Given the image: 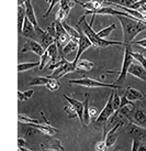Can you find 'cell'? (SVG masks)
Wrapping results in <instances>:
<instances>
[{"label": "cell", "mask_w": 146, "mask_h": 151, "mask_svg": "<svg viewBox=\"0 0 146 151\" xmlns=\"http://www.w3.org/2000/svg\"><path fill=\"white\" fill-rule=\"evenodd\" d=\"M119 21L121 22L122 30H123V45H131L134 41L135 37L142 31L146 30V21L137 20L133 17H123L117 16Z\"/></svg>", "instance_id": "obj_1"}, {"label": "cell", "mask_w": 146, "mask_h": 151, "mask_svg": "<svg viewBox=\"0 0 146 151\" xmlns=\"http://www.w3.org/2000/svg\"><path fill=\"white\" fill-rule=\"evenodd\" d=\"M80 24H81V30L83 31L85 35L90 40V42L92 43V46H95V47H107V46H110V45H120V46L123 45V42L109 41V40H105V39L99 38L97 32L93 31L91 25L89 24V23H87L86 19L83 20L78 25Z\"/></svg>", "instance_id": "obj_2"}, {"label": "cell", "mask_w": 146, "mask_h": 151, "mask_svg": "<svg viewBox=\"0 0 146 151\" xmlns=\"http://www.w3.org/2000/svg\"><path fill=\"white\" fill-rule=\"evenodd\" d=\"M114 93H115V89H112V92L109 96L108 101L105 103L103 109L101 110V113L98 115V117L96 118V120L93 122L96 128H100L102 125H105V122H108L110 118L113 116L114 114V109H113L112 106V101H113V96H114Z\"/></svg>", "instance_id": "obj_3"}, {"label": "cell", "mask_w": 146, "mask_h": 151, "mask_svg": "<svg viewBox=\"0 0 146 151\" xmlns=\"http://www.w3.org/2000/svg\"><path fill=\"white\" fill-rule=\"evenodd\" d=\"M132 45H126L124 47V56H123V62H122V67L121 71L119 73V76L115 80L114 84L120 85L121 86L126 80V76H127V71H129V67L131 66V64L133 63V56H132Z\"/></svg>", "instance_id": "obj_4"}, {"label": "cell", "mask_w": 146, "mask_h": 151, "mask_svg": "<svg viewBox=\"0 0 146 151\" xmlns=\"http://www.w3.org/2000/svg\"><path fill=\"white\" fill-rule=\"evenodd\" d=\"M71 84H76L80 85V86H85V87H108L112 88V89H118L121 88L120 85L117 84H109V83H103V82H99L97 80H92L89 77H83V78H79V80H71L69 81Z\"/></svg>", "instance_id": "obj_5"}, {"label": "cell", "mask_w": 146, "mask_h": 151, "mask_svg": "<svg viewBox=\"0 0 146 151\" xmlns=\"http://www.w3.org/2000/svg\"><path fill=\"white\" fill-rule=\"evenodd\" d=\"M123 126H124V122H122V120H119V122H117V125L113 127L109 132L105 134L103 140H104V142H105V146H107L108 148H111L113 145L115 143L118 137H119L120 134L122 132V131L119 130V128H120V127H123Z\"/></svg>", "instance_id": "obj_6"}, {"label": "cell", "mask_w": 146, "mask_h": 151, "mask_svg": "<svg viewBox=\"0 0 146 151\" xmlns=\"http://www.w3.org/2000/svg\"><path fill=\"white\" fill-rule=\"evenodd\" d=\"M55 29H56V39L55 40H56L57 46L63 49L67 43L71 41V38L66 32V30L64 29L62 22L55 21Z\"/></svg>", "instance_id": "obj_7"}, {"label": "cell", "mask_w": 146, "mask_h": 151, "mask_svg": "<svg viewBox=\"0 0 146 151\" xmlns=\"http://www.w3.org/2000/svg\"><path fill=\"white\" fill-rule=\"evenodd\" d=\"M44 51L45 50L43 49V46H42L38 42L34 41V40H32V39H28V40L25 41L24 46L22 47L21 52H22V53L33 52V53H35V54L38 55V56L41 58L42 55H43V53H44Z\"/></svg>", "instance_id": "obj_8"}, {"label": "cell", "mask_w": 146, "mask_h": 151, "mask_svg": "<svg viewBox=\"0 0 146 151\" xmlns=\"http://www.w3.org/2000/svg\"><path fill=\"white\" fill-rule=\"evenodd\" d=\"M34 29H35V33L38 35V40H40V42H41V45L43 46L44 50H46L52 43H54L55 41H56L53 37H51L50 34L47 33L46 30L41 29L38 25V27H34Z\"/></svg>", "instance_id": "obj_9"}, {"label": "cell", "mask_w": 146, "mask_h": 151, "mask_svg": "<svg viewBox=\"0 0 146 151\" xmlns=\"http://www.w3.org/2000/svg\"><path fill=\"white\" fill-rule=\"evenodd\" d=\"M92 46V43L90 42V40L85 35V34H80L79 42H78V47H77V55H76L74 62H78L80 59V56L83 55V53H85V51H87L89 47Z\"/></svg>", "instance_id": "obj_10"}, {"label": "cell", "mask_w": 146, "mask_h": 151, "mask_svg": "<svg viewBox=\"0 0 146 151\" xmlns=\"http://www.w3.org/2000/svg\"><path fill=\"white\" fill-rule=\"evenodd\" d=\"M127 74H132L133 76L137 77L140 80L146 82V68L138 63H132L131 66L129 67V71H127Z\"/></svg>", "instance_id": "obj_11"}, {"label": "cell", "mask_w": 146, "mask_h": 151, "mask_svg": "<svg viewBox=\"0 0 146 151\" xmlns=\"http://www.w3.org/2000/svg\"><path fill=\"white\" fill-rule=\"evenodd\" d=\"M63 97L66 99L71 105L74 106V108L76 109V113H77V116H78V119L80 120L81 122V125H83V103L81 101H77V99H74V98H71V97L67 96V95H63Z\"/></svg>", "instance_id": "obj_12"}, {"label": "cell", "mask_w": 146, "mask_h": 151, "mask_svg": "<svg viewBox=\"0 0 146 151\" xmlns=\"http://www.w3.org/2000/svg\"><path fill=\"white\" fill-rule=\"evenodd\" d=\"M124 96L126 97L127 101H138V99H145L146 94H144V93L141 92V91L134 89V88H132V87H127L124 93Z\"/></svg>", "instance_id": "obj_13"}, {"label": "cell", "mask_w": 146, "mask_h": 151, "mask_svg": "<svg viewBox=\"0 0 146 151\" xmlns=\"http://www.w3.org/2000/svg\"><path fill=\"white\" fill-rule=\"evenodd\" d=\"M127 131H129V134H133L134 138H137L138 140L146 137V127H141L133 122H131L130 127L127 128Z\"/></svg>", "instance_id": "obj_14"}, {"label": "cell", "mask_w": 146, "mask_h": 151, "mask_svg": "<svg viewBox=\"0 0 146 151\" xmlns=\"http://www.w3.org/2000/svg\"><path fill=\"white\" fill-rule=\"evenodd\" d=\"M24 8H25V17L30 20V22L34 25V27H38V20H36V17H35V12H34L33 6H32V2L31 0H26L24 2Z\"/></svg>", "instance_id": "obj_15"}, {"label": "cell", "mask_w": 146, "mask_h": 151, "mask_svg": "<svg viewBox=\"0 0 146 151\" xmlns=\"http://www.w3.org/2000/svg\"><path fill=\"white\" fill-rule=\"evenodd\" d=\"M75 4H80L83 8L87 9V11H90V10H97L100 7H102V1L100 0H89V1H86V2H83V1H79V0H73Z\"/></svg>", "instance_id": "obj_16"}, {"label": "cell", "mask_w": 146, "mask_h": 151, "mask_svg": "<svg viewBox=\"0 0 146 151\" xmlns=\"http://www.w3.org/2000/svg\"><path fill=\"white\" fill-rule=\"evenodd\" d=\"M21 34L23 37H25V38H32L33 35H36L34 25L30 22V20L26 17L24 18V21H23V27H22V32H21Z\"/></svg>", "instance_id": "obj_17"}, {"label": "cell", "mask_w": 146, "mask_h": 151, "mask_svg": "<svg viewBox=\"0 0 146 151\" xmlns=\"http://www.w3.org/2000/svg\"><path fill=\"white\" fill-rule=\"evenodd\" d=\"M133 118L134 120H130V122L141 127H146V111L144 109H137L134 113Z\"/></svg>", "instance_id": "obj_18"}, {"label": "cell", "mask_w": 146, "mask_h": 151, "mask_svg": "<svg viewBox=\"0 0 146 151\" xmlns=\"http://www.w3.org/2000/svg\"><path fill=\"white\" fill-rule=\"evenodd\" d=\"M31 126L35 127L36 129H38L41 132H43V134H48V136H51V137H53V136H55V134H57L59 130L57 129V128H54V127L52 126V125H40V124H31Z\"/></svg>", "instance_id": "obj_19"}, {"label": "cell", "mask_w": 146, "mask_h": 151, "mask_svg": "<svg viewBox=\"0 0 146 151\" xmlns=\"http://www.w3.org/2000/svg\"><path fill=\"white\" fill-rule=\"evenodd\" d=\"M50 81V76H35V77L30 78L28 84L29 86H45Z\"/></svg>", "instance_id": "obj_20"}, {"label": "cell", "mask_w": 146, "mask_h": 151, "mask_svg": "<svg viewBox=\"0 0 146 151\" xmlns=\"http://www.w3.org/2000/svg\"><path fill=\"white\" fill-rule=\"evenodd\" d=\"M62 24H63V27H64V29L66 30V32L68 33L71 41H74V42H76V43L79 42V39H80L79 32L76 29H74L73 27H71L69 24H67L66 22H62Z\"/></svg>", "instance_id": "obj_21"}, {"label": "cell", "mask_w": 146, "mask_h": 151, "mask_svg": "<svg viewBox=\"0 0 146 151\" xmlns=\"http://www.w3.org/2000/svg\"><path fill=\"white\" fill-rule=\"evenodd\" d=\"M83 126H88L90 122V117H89V94H85V101H83Z\"/></svg>", "instance_id": "obj_22"}, {"label": "cell", "mask_w": 146, "mask_h": 151, "mask_svg": "<svg viewBox=\"0 0 146 151\" xmlns=\"http://www.w3.org/2000/svg\"><path fill=\"white\" fill-rule=\"evenodd\" d=\"M25 18V8L24 4L18 6V31L19 33L22 32V27H23V21Z\"/></svg>", "instance_id": "obj_23"}, {"label": "cell", "mask_w": 146, "mask_h": 151, "mask_svg": "<svg viewBox=\"0 0 146 151\" xmlns=\"http://www.w3.org/2000/svg\"><path fill=\"white\" fill-rule=\"evenodd\" d=\"M45 51L48 53V55H50L51 62H52V63H55L57 58H58V49H57V43H56V41H55L54 43H52Z\"/></svg>", "instance_id": "obj_24"}, {"label": "cell", "mask_w": 146, "mask_h": 151, "mask_svg": "<svg viewBox=\"0 0 146 151\" xmlns=\"http://www.w3.org/2000/svg\"><path fill=\"white\" fill-rule=\"evenodd\" d=\"M135 1H136V0H103L102 2L118 4V6H121V7H125V8L132 9V6L134 4Z\"/></svg>", "instance_id": "obj_25"}, {"label": "cell", "mask_w": 146, "mask_h": 151, "mask_svg": "<svg viewBox=\"0 0 146 151\" xmlns=\"http://www.w3.org/2000/svg\"><path fill=\"white\" fill-rule=\"evenodd\" d=\"M75 2L73 0H59V8L62 11H64V13L68 17V14L71 12V9L74 7Z\"/></svg>", "instance_id": "obj_26"}, {"label": "cell", "mask_w": 146, "mask_h": 151, "mask_svg": "<svg viewBox=\"0 0 146 151\" xmlns=\"http://www.w3.org/2000/svg\"><path fill=\"white\" fill-rule=\"evenodd\" d=\"M91 68H93V63L87 60H79L76 64V70L79 71H90Z\"/></svg>", "instance_id": "obj_27"}, {"label": "cell", "mask_w": 146, "mask_h": 151, "mask_svg": "<svg viewBox=\"0 0 146 151\" xmlns=\"http://www.w3.org/2000/svg\"><path fill=\"white\" fill-rule=\"evenodd\" d=\"M46 143H48V146H50L48 149H53V150L56 151H65V148L63 147V145L61 143L58 139L50 138L46 140Z\"/></svg>", "instance_id": "obj_28"}, {"label": "cell", "mask_w": 146, "mask_h": 151, "mask_svg": "<svg viewBox=\"0 0 146 151\" xmlns=\"http://www.w3.org/2000/svg\"><path fill=\"white\" fill-rule=\"evenodd\" d=\"M117 29V24H114V23H112L111 25H109V27H107V28H103V29H101L99 32H97V34H98V37L101 39H105L108 38L109 35L111 34V32H112L113 30Z\"/></svg>", "instance_id": "obj_29"}, {"label": "cell", "mask_w": 146, "mask_h": 151, "mask_svg": "<svg viewBox=\"0 0 146 151\" xmlns=\"http://www.w3.org/2000/svg\"><path fill=\"white\" fill-rule=\"evenodd\" d=\"M40 66V62H32V63H20L18 65V72L22 73V72L29 71L31 68Z\"/></svg>", "instance_id": "obj_30"}, {"label": "cell", "mask_w": 146, "mask_h": 151, "mask_svg": "<svg viewBox=\"0 0 146 151\" xmlns=\"http://www.w3.org/2000/svg\"><path fill=\"white\" fill-rule=\"evenodd\" d=\"M77 47H78V43H76L71 40L66 45L63 47V54H71V53H73V52H75L77 50Z\"/></svg>", "instance_id": "obj_31"}, {"label": "cell", "mask_w": 146, "mask_h": 151, "mask_svg": "<svg viewBox=\"0 0 146 151\" xmlns=\"http://www.w3.org/2000/svg\"><path fill=\"white\" fill-rule=\"evenodd\" d=\"M18 120L22 124H25V125H31V124H41L38 119H33V118H30L29 116L26 115H23V114H19L18 115Z\"/></svg>", "instance_id": "obj_32"}, {"label": "cell", "mask_w": 146, "mask_h": 151, "mask_svg": "<svg viewBox=\"0 0 146 151\" xmlns=\"http://www.w3.org/2000/svg\"><path fill=\"white\" fill-rule=\"evenodd\" d=\"M132 56H133V60H135L138 64H141L144 68H146V58L142 53H140V52H133L132 51Z\"/></svg>", "instance_id": "obj_33"}, {"label": "cell", "mask_w": 146, "mask_h": 151, "mask_svg": "<svg viewBox=\"0 0 146 151\" xmlns=\"http://www.w3.org/2000/svg\"><path fill=\"white\" fill-rule=\"evenodd\" d=\"M51 63H52V62H51L50 55H48V53H47L46 51H44L43 55L41 56V61H40V66H38L40 71H42V70H43L46 65H50Z\"/></svg>", "instance_id": "obj_34"}, {"label": "cell", "mask_w": 146, "mask_h": 151, "mask_svg": "<svg viewBox=\"0 0 146 151\" xmlns=\"http://www.w3.org/2000/svg\"><path fill=\"white\" fill-rule=\"evenodd\" d=\"M34 94L33 89H29V91H25V92H21V91H18V98L20 101H28L30 97Z\"/></svg>", "instance_id": "obj_35"}, {"label": "cell", "mask_w": 146, "mask_h": 151, "mask_svg": "<svg viewBox=\"0 0 146 151\" xmlns=\"http://www.w3.org/2000/svg\"><path fill=\"white\" fill-rule=\"evenodd\" d=\"M46 88L51 91V92H55V91H57L59 87H61V83H59L58 80H55V78H51V81L45 85Z\"/></svg>", "instance_id": "obj_36"}, {"label": "cell", "mask_w": 146, "mask_h": 151, "mask_svg": "<svg viewBox=\"0 0 146 151\" xmlns=\"http://www.w3.org/2000/svg\"><path fill=\"white\" fill-rule=\"evenodd\" d=\"M64 110L68 113V118H69V119L78 118V116H77V113H76V109L74 108V106L71 105V104H68L67 106H65V107H64Z\"/></svg>", "instance_id": "obj_37"}, {"label": "cell", "mask_w": 146, "mask_h": 151, "mask_svg": "<svg viewBox=\"0 0 146 151\" xmlns=\"http://www.w3.org/2000/svg\"><path fill=\"white\" fill-rule=\"evenodd\" d=\"M120 104H121V96L117 95L114 93V96H113V101H112V106L113 109H114V113H118L120 110Z\"/></svg>", "instance_id": "obj_38"}, {"label": "cell", "mask_w": 146, "mask_h": 151, "mask_svg": "<svg viewBox=\"0 0 146 151\" xmlns=\"http://www.w3.org/2000/svg\"><path fill=\"white\" fill-rule=\"evenodd\" d=\"M67 61L64 58H62L61 59V61H58V62H55V63H52V64H50L48 66H50V70H52V71H54V70H56V68H58V67H61V66H63L64 64L66 63Z\"/></svg>", "instance_id": "obj_39"}, {"label": "cell", "mask_w": 146, "mask_h": 151, "mask_svg": "<svg viewBox=\"0 0 146 151\" xmlns=\"http://www.w3.org/2000/svg\"><path fill=\"white\" fill-rule=\"evenodd\" d=\"M46 31H47V33L50 34L51 37H53L54 39H56V29H55V22H52V23H51V25H48V27H47Z\"/></svg>", "instance_id": "obj_40"}, {"label": "cell", "mask_w": 146, "mask_h": 151, "mask_svg": "<svg viewBox=\"0 0 146 151\" xmlns=\"http://www.w3.org/2000/svg\"><path fill=\"white\" fill-rule=\"evenodd\" d=\"M59 2V0H51V2H50V7L47 8V10H46V12L43 14V18H47V16L50 14V12L52 11V9L54 8L56 4Z\"/></svg>", "instance_id": "obj_41"}, {"label": "cell", "mask_w": 146, "mask_h": 151, "mask_svg": "<svg viewBox=\"0 0 146 151\" xmlns=\"http://www.w3.org/2000/svg\"><path fill=\"white\" fill-rule=\"evenodd\" d=\"M96 149H97V151H108L109 148L105 146L104 140H102V141H100V142H98L96 145Z\"/></svg>", "instance_id": "obj_42"}, {"label": "cell", "mask_w": 146, "mask_h": 151, "mask_svg": "<svg viewBox=\"0 0 146 151\" xmlns=\"http://www.w3.org/2000/svg\"><path fill=\"white\" fill-rule=\"evenodd\" d=\"M134 44V45H137V46H141L143 49H145L146 50V38L145 39H142V40H137V41H133V42L131 43V45Z\"/></svg>", "instance_id": "obj_43"}, {"label": "cell", "mask_w": 146, "mask_h": 151, "mask_svg": "<svg viewBox=\"0 0 146 151\" xmlns=\"http://www.w3.org/2000/svg\"><path fill=\"white\" fill-rule=\"evenodd\" d=\"M89 117H90V120H92V122L96 120V118L98 117L96 108H89Z\"/></svg>", "instance_id": "obj_44"}, {"label": "cell", "mask_w": 146, "mask_h": 151, "mask_svg": "<svg viewBox=\"0 0 146 151\" xmlns=\"http://www.w3.org/2000/svg\"><path fill=\"white\" fill-rule=\"evenodd\" d=\"M140 140L137 138L133 139V145H132V150L131 151H138V147H140Z\"/></svg>", "instance_id": "obj_45"}, {"label": "cell", "mask_w": 146, "mask_h": 151, "mask_svg": "<svg viewBox=\"0 0 146 151\" xmlns=\"http://www.w3.org/2000/svg\"><path fill=\"white\" fill-rule=\"evenodd\" d=\"M18 146H19V148L25 147V146H26V142H25L24 139H23V138H19V139H18Z\"/></svg>", "instance_id": "obj_46"}, {"label": "cell", "mask_w": 146, "mask_h": 151, "mask_svg": "<svg viewBox=\"0 0 146 151\" xmlns=\"http://www.w3.org/2000/svg\"><path fill=\"white\" fill-rule=\"evenodd\" d=\"M41 148H42V150H40V151H56V150H53V149H45V148H44V143H41Z\"/></svg>", "instance_id": "obj_47"}, {"label": "cell", "mask_w": 146, "mask_h": 151, "mask_svg": "<svg viewBox=\"0 0 146 151\" xmlns=\"http://www.w3.org/2000/svg\"><path fill=\"white\" fill-rule=\"evenodd\" d=\"M138 151H146L145 145H140V147H138Z\"/></svg>", "instance_id": "obj_48"}, {"label": "cell", "mask_w": 146, "mask_h": 151, "mask_svg": "<svg viewBox=\"0 0 146 151\" xmlns=\"http://www.w3.org/2000/svg\"><path fill=\"white\" fill-rule=\"evenodd\" d=\"M26 0H18V6H21V4H24V2Z\"/></svg>", "instance_id": "obj_49"}, {"label": "cell", "mask_w": 146, "mask_h": 151, "mask_svg": "<svg viewBox=\"0 0 146 151\" xmlns=\"http://www.w3.org/2000/svg\"><path fill=\"white\" fill-rule=\"evenodd\" d=\"M46 2H51V0H45Z\"/></svg>", "instance_id": "obj_50"}]
</instances>
